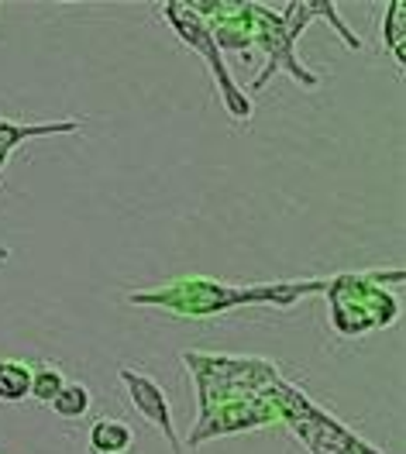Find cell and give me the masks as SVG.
Wrapping results in <instances>:
<instances>
[{
	"label": "cell",
	"instance_id": "4",
	"mask_svg": "<svg viewBox=\"0 0 406 454\" xmlns=\"http://www.w3.org/2000/svg\"><path fill=\"white\" fill-rule=\"evenodd\" d=\"M117 375H121V382H124V393L131 399V406L142 413V420L152 424L166 437L169 451L183 454V444H179V434H176V424H173V406H169L166 389L159 386V379L138 369H117Z\"/></svg>",
	"mask_w": 406,
	"mask_h": 454
},
{
	"label": "cell",
	"instance_id": "10",
	"mask_svg": "<svg viewBox=\"0 0 406 454\" xmlns=\"http://www.w3.org/2000/svg\"><path fill=\"white\" fill-rule=\"evenodd\" d=\"M31 365V393L28 396L35 403H52L56 393L69 382L66 372L59 369L56 362H28Z\"/></svg>",
	"mask_w": 406,
	"mask_h": 454
},
{
	"label": "cell",
	"instance_id": "1",
	"mask_svg": "<svg viewBox=\"0 0 406 454\" xmlns=\"http://www.w3.org/2000/svg\"><path fill=\"white\" fill-rule=\"evenodd\" d=\"M327 279H307V283H272V286H224L214 279H176L169 286H155L131 293L128 300L138 307H166L179 317H214L234 307H293L303 296L324 293Z\"/></svg>",
	"mask_w": 406,
	"mask_h": 454
},
{
	"label": "cell",
	"instance_id": "5",
	"mask_svg": "<svg viewBox=\"0 0 406 454\" xmlns=\"http://www.w3.org/2000/svg\"><path fill=\"white\" fill-rule=\"evenodd\" d=\"M76 131H83V121H76V117L73 121H49V124H21V121L0 117V152L11 155L25 142L49 138V135H76Z\"/></svg>",
	"mask_w": 406,
	"mask_h": 454
},
{
	"label": "cell",
	"instance_id": "8",
	"mask_svg": "<svg viewBox=\"0 0 406 454\" xmlns=\"http://www.w3.org/2000/svg\"><path fill=\"white\" fill-rule=\"evenodd\" d=\"M382 45L389 49V56L396 59V66L406 62V4L403 0H393L386 7V18H382Z\"/></svg>",
	"mask_w": 406,
	"mask_h": 454
},
{
	"label": "cell",
	"instance_id": "6",
	"mask_svg": "<svg viewBox=\"0 0 406 454\" xmlns=\"http://www.w3.org/2000/svg\"><path fill=\"white\" fill-rule=\"evenodd\" d=\"M87 441L93 454H128L135 444V430L121 417H100L90 424Z\"/></svg>",
	"mask_w": 406,
	"mask_h": 454
},
{
	"label": "cell",
	"instance_id": "12",
	"mask_svg": "<svg viewBox=\"0 0 406 454\" xmlns=\"http://www.w3.org/2000/svg\"><path fill=\"white\" fill-rule=\"evenodd\" d=\"M7 159H11V155H4V152H0V176H4V166H7Z\"/></svg>",
	"mask_w": 406,
	"mask_h": 454
},
{
	"label": "cell",
	"instance_id": "9",
	"mask_svg": "<svg viewBox=\"0 0 406 454\" xmlns=\"http://www.w3.org/2000/svg\"><path fill=\"white\" fill-rule=\"evenodd\" d=\"M49 406H52V413L62 417V420H83L90 413V406H93V393H90V386H83V382H66Z\"/></svg>",
	"mask_w": 406,
	"mask_h": 454
},
{
	"label": "cell",
	"instance_id": "7",
	"mask_svg": "<svg viewBox=\"0 0 406 454\" xmlns=\"http://www.w3.org/2000/svg\"><path fill=\"white\" fill-rule=\"evenodd\" d=\"M31 393V365L21 358H0V403L14 406Z\"/></svg>",
	"mask_w": 406,
	"mask_h": 454
},
{
	"label": "cell",
	"instance_id": "11",
	"mask_svg": "<svg viewBox=\"0 0 406 454\" xmlns=\"http://www.w3.org/2000/svg\"><path fill=\"white\" fill-rule=\"evenodd\" d=\"M307 7H310V14H314V18H327V21H331V28H334L338 35H341V38H345V45H348V49H355V52L362 49V38H358V35H355V31H351L348 25L341 21V14H338V4L317 0V4H307Z\"/></svg>",
	"mask_w": 406,
	"mask_h": 454
},
{
	"label": "cell",
	"instance_id": "3",
	"mask_svg": "<svg viewBox=\"0 0 406 454\" xmlns=\"http://www.w3.org/2000/svg\"><path fill=\"white\" fill-rule=\"evenodd\" d=\"M248 18H252V45H259L262 52H265V69L255 76L252 93L265 90L269 80H272L276 73H283V69L293 73L300 86L317 90L320 76H314L307 66H300V59H296V45L286 38V28H283L279 14H276V11H269V7H262V4H248Z\"/></svg>",
	"mask_w": 406,
	"mask_h": 454
},
{
	"label": "cell",
	"instance_id": "2",
	"mask_svg": "<svg viewBox=\"0 0 406 454\" xmlns=\"http://www.w3.org/2000/svg\"><path fill=\"white\" fill-rule=\"evenodd\" d=\"M162 18H166V21L173 25L176 35L203 59V66H207V73L214 76L217 93H221L228 114H231L234 121H252L255 104H252L248 90H241V86L234 83L231 69H228V62L221 56L217 42H214V31H210V25L193 11V4H166V7H162Z\"/></svg>",
	"mask_w": 406,
	"mask_h": 454
}]
</instances>
